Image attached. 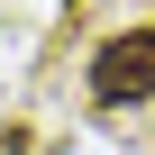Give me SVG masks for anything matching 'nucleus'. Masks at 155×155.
Returning <instances> with one entry per match:
<instances>
[{
	"instance_id": "obj_1",
	"label": "nucleus",
	"mask_w": 155,
	"mask_h": 155,
	"mask_svg": "<svg viewBox=\"0 0 155 155\" xmlns=\"http://www.w3.org/2000/svg\"><path fill=\"white\" fill-rule=\"evenodd\" d=\"M91 101H110V110L155 101V28H128V37H110L91 55Z\"/></svg>"
}]
</instances>
